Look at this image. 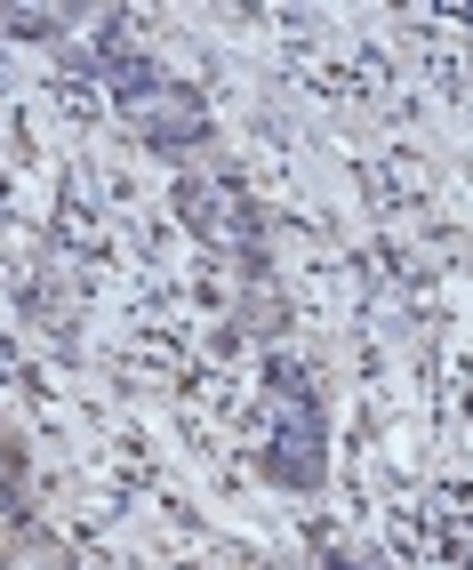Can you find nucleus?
Wrapping results in <instances>:
<instances>
[{"label":"nucleus","instance_id":"nucleus-1","mask_svg":"<svg viewBox=\"0 0 473 570\" xmlns=\"http://www.w3.org/2000/svg\"><path fill=\"white\" fill-rule=\"evenodd\" d=\"M329 426H322V402H313V386H305V370L297 362H273V474L282 482H322V466H329V442H322Z\"/></svg>","mask_w":473,"mask_h":570},{"label":"nucleus","instance_id":"nucleus-2","mask_svg":"<svg viewBox=\"0 0 473 570\" xmlns=\"http://www.w3.org/2000/svg\"><path fill=\"white\" fill-rule=\"evenodd\" d=\"M177 209H185V225L209 249H233V257H249V265L265 257V217H257V202L233 177H185L177 185Z\"/></svg>","mask_w":473,"mask_h":570},{"label":"nucleus","instance_id":"nucleus-3","mask_svg":"<svg viewBox=\"0 0 473 570\" xmlns=\"http://www.w3.org/2000/svg\"><path fill=\"white\" fill-rule=\"evenodd\" d=\"M129 112H137V137L152 145V154H193V145L209 137V105H201V89L169 81V72H161V81H152Z\"/></svg>","mask_w":473,"mask_h":570},{"label":"nucleus","instance_id":"nucleus-4","mask_svg":"<svg viewBox=\"0 0 473 570\" xmlns=\"http://www.w3.org/2000/svg\"><path fill=\"white\" fill-rule=\"evenodd\" d=\"M0 24H9V32H17V41H24V32H32V41H41V32H65L72 17H65V9H9V17H0Z\"/></svg>","mask_w":473,"mask_h":570}]
</instances>
